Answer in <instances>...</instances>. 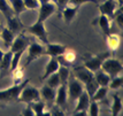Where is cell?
Listing matches in <instances>:
<instances>
[{
  "label": "cell",
  "mask_w": 123,
  "mask_h": 116,
  "mask_svg": "<svg viewBox=\"0 0 123 116\" xmlns=\"http://www.w3.org/2000/svg\"><path fill=\"white\" fill-rule=\"evenodd\" d=\"M30 79L28 78L25 80H23L18 84H14V86H12L7 90L0 91V101L1 102H12V101H17L18 95L21 93L22 89L27 84H29Z\"/></svg>",
  "instance_id": "1"
},
{
  "label": "cell",
  "mask_w": 123,
  "mask_h": 116,
  "mask_svg": "<svg viewBox=\"0 0 123 116\" xmlns=\"http://www.w3.org/2000/svg\"><path fill=\"white\" fill-rule=\"evenodd\" d=\"M101 69L107 73L109 75L111 79L116 77L118 75L122 73L123 70V66H122V62L117 60V59H114V58H107L104 60V62L101 63Z\"/></svg>",
  "instance_id": "2"
},
{
  "label": "cell",
  "mask_w": 123,
  "mask_h": 116,
  "mask_svg": "<svg viewBox=\"0 0 123 116\" xmlns=\"http://www.w3.org/2000/svg\"><path fill=\"white\" fill-rule=\"evenodd\" d=\"M40 100V92L37 90L36 87L30 86V85H25L22 89L21 93L18 95V102H25V104H31L33 101Z\"/></svg>",
  "instance_id": "3"
},
{
  "label": "cell",
  "mask_w": 123,
  "mask_h": 116,
  "mask_svg": "<svg viewBox=\"0 0 123 116\" xmlns=\"http://www.w3.org/2000/svg\"><path fill=\"white\" fill-rule=\"evenodd\" d=\"M109 56H111V51L104 52L101 54L91 56V58H89V59H85L84 60V67L87 68L92 73H96L97 70H99V69L101 68V63L104 62V60L109 58Z\"/></svg>",
  "instance_id": "4"
},
{
  "label": "cell",
  "mask_w": 123,
  "mask_h": 116,
  "mask_svg": "<svg viewBox=\"0 0 123 116\" xmlns=\"http://www.w3.org/2000/svg\"><path fill=\"white\" fill-rule=\"evenodd\" d=\"M68 86H67V93L71 101L77 100V98L83 92V83H80L76 77L68 78Z\"/></svg>",
  "instance_id": "5"
},
{
  "label": "cell",
  "mask_w": 123,
  "mask_h": 116,
  "mask_svg": "<svg viewBox=\"0 0 123 116\" xmlns=\"http://www.w3.org/2000/svg\"><path fill=\"white\" fill-rule=\"evenodd\" d=\"M27 48H28L27 62H25L23 68H25L27 66H29L33 60H36L37 58H39V56H42L43 54H45V47H44L43 45H40V44H38V43H36V42L30 43Z\"/></svg>",
  "instance_id": "6"
},
{
  "label": "cell",
  "mask_w": 123,
  "mask_h": 116,
  "mask_svg": "<svg viewBox=\"0 0 123 116\" xmlns=\"http://www.w3.org/2000/svg\"><path fill=\"white\" fill-rule=\"evenodd\" d=\"M25 30L28 32L32 33L33 36H36L37 38H39L44 44H47L48 43L47 32H46V29H45V25H44V22L37 21L35 24H32L30 26H27Z\"/></svg>",
  "instance_id": "7"
},
{
  "label": "cell",
  "mask_w": 123,
  "mask_h": 116,
  "mask_svg": "<svg viewBox=\"0 0 123 116\" xmlns=\"http://www.w3.org/2000/svg\"><path fill=\"white\" fill-rule=\"evenodd\" d=\"M56 12V5L48 1V2H42L39 5V14H38V20L37 21L45 22L49 16H52Z\"/></svg>",
  "instance_id": "8"
},
{
  "label": "cell",
  "mask_w": 123,
  "mask_h": 116,
  "mask_svg": "<svg viewBox=\"0 0 123 116\" xmlns=\"http://www.w3.org/2000/svg\"><path fill=\"white\" fill-rule=\"evenodd\" d=\"M29 44H30V39L25 37L23 32H20V33H17V36H15L14 40L12 43L11 51L13 53L17 52V51H25Z\"/></svg>",
  "instance_id": "9"
},
{
  "label": "cell",
  "mask_w": 123,
  "mask_h": 116,
  "mask_svg": "<svg viewBox=\"0 0 123 116\" xmlns=\"http://www.w3.org/2000/svg\"><path fill=\"white\" fill-rule=\"evenodd\" d=\"M74 74H75L76 78L83 84H86L94 78V74L90 71L87 68H85L84 66H80V67L74 68Z\"/></svg>",
  "instance_id": "10"
},
{
  "label": "cell",
  "mask_w": 123,
  "mask_h": 116,
  "mask_svg": "<svg viewBox=\"0 0 123 116\" xmlns=\"http://www.w3.org/2000/svg\"><path fill=\"white\" fill-rule=\"evenodd\" d=\"M117 7V0H106L104 4L99 5V11L111 20H114V13Z\"/></svg>",
  "instance_id": "11"
},
{
  "label": "cell",
  "mask_w": 123,
  "mask_h": 116,
  "mask_svg": "<svg viewBox=\"0 0 123 116\" xmlns=\"http://www.w3.org/2000/svg\"><path fill=\"white\" fill-rule=\"evenodd\" d=\"M13 59V52L8 49L6 53H4V56L0 61V78L6 75L11 74V64Z\"/></svg>",
  "instance_id": "12"
},
{
  "label": "cell",
  "mask_w": 123,
  "mask_h": 116,
  "mask_svg": "<svg viewBox=\"0 0 123 116\" xmlns=\"http://www.w3.org/2000/svg\"><path fill=\"white\" fill-rule=\"evenodd\" d=\"M40 92V98H43L44 101H46L48 105L51 106L55 100V95H56V89L51 87L48 85L43 86V89L39 91Z\"/></svg>",
  "instance_id": "13"
},
{
  "label": "cell",
  "mask_w": 123,
  "mask_h": 116,
  "mask_svg": "<svg viewBox=\"0 0 123 116\" xmlns=\"http://www.w3.org/2000/svg\"><path fill=\"white\" fill-rule=\"evenodd\" d=\"M6 21H7V28H8L9 30H12L14 33H20V32H22V30L25 28L17 15H13L12 17L7 18Z\"/></svg>",
  "instance_id": "14"
},
{
  "label": "cell",
  "mask_w": 123,
  "mask_h": 116,
  "mask_svg": "<svg viewBox=\"0 0 123 116\" xmlns=\"http://www.w3.org/2000/svg\"><path fill=\"white\" fill-rule=\"evenodd\" d=\"M67 98H68V93H67V84H61L58 87V91H56V95H55V104L56 106H60V107H66V104H67Z\"/></svg>",
  "instance_id": "15"
},
{
  "label": "cell",
  "mask_w": 123,
  "mask_h": 116,
  "mask_svg": "<svg viewBox=\"0 0 123 116\" xmlns=\"http://www.w3.org/2000/svg\"><path fill=\"white\" fill-rule=\"evenodd\" d=\"M66 46L64 45H60V44H46L45 47V54L48 56H59L61 54H63V52L66 51Z\"/></svg>",
  "instance_id": "16"
},
{
  "label": "cell",
  "mask_w": 123,
  "mask_h": 116,
  "mask_svg": "<svg viewBox=\"0 0 123 116\" xmlns=\"http://www.w3.org/2000/svg\"><path fill=\"white\" fill-rule=\"evenodd\" d=\"M59 67H60V63H59V61H58V58H56V56H51L48 63L46 64L45 73H44L43 77H42V80H46V78H47L49 75L56 73L58 69H59Z\"/></svg>",
  "instance_id": "17"
},
{
  "label": "cell",
  "mask_w": 123,
  "mask_h": 116,
  "mask_svg": "<svg viewBox=\"0 0 123 116\" xmlns=\"http://www.w3.org/2000/svg\"><path fill=\"white\" fill-rule=\"evenodd\" d=\"M77 106H76L75 110H74V114L77 113V111H82V110H87V107H89V104H90V97L87 94V92L85 90H83V92L80 94V97L77 98Z\"/></svg>",
  "instance_id": "18"
},
{
  "label": "cell",
  "mask_w": 123,
  "mask_h": 116,
  "mask_svg": "<svg viewBox=\"0 0 123 116\" xmlns=\"http://www.w3.org/2000/svg\"><path fill=\"white\" fill-rule=\"evenodd\" d=\"M78 11V6H66L63 8V11L61 12V15L63 17V21L66 22V24H70V22L74 20V17L76 16V13Z\"/></svg>",
  "instance_id": "19"
},
{
  "label": "cell",
  "mask_w": 123,
  "mask_h": 116,
  "mask_svg": "<svg viewBox=\"0 0 123 116\" xmlns=\"http://www.w3.org/2000/svg\"><path fill=\"white\" fill-rule=\"evenodd\" d=\"M106 43H107V47L108 51H112V52H115L118 48L120 44H121V38L116 33H108L106 35Z\"/></svg>",
  "instance_id": "20"
},
{
  "label": "cell",
  "mask_w": 123,
  "mask_h": 116,
  "mask_svg": "<svg viewBox=\"0 0 123 116\" xmlns=\"http://www.w3.org/2000/svg\"><path fill=\"white\" fill-rule=\"evenodd\" d=\"M0 37L4 40L6 47L9 48L12 45V43H13V40H14V38H15V33L12 31V30H9L8 28H4V29H1Z\"/></svg>",
  "instance_id": "21"
},
{
  "label": "cell",
  "mask_w": 123,
  "mask_h": 116,
  "mask_svg": "<svg viewBox=\"0 0 123 116\" xmlns=\"http://www.w3.org/2000/svg\"><path fill=\"white\" fill-rule=\"evenodd\" d=\"M94 79L96 82L99 84V86H108L109 84V80H111V77L107 73H105L102 69H99L96 71V75H94Z\"/></svg>",
  "instance_id": "22"
},
{
  "label": "cell",
  "mask_w": 123,
  "mask_h": 116,
  "mask_svg": "<svg viewBox=\"0 0 123 116\" xmlns=\"http://www.w3.org/2000/svg\"><path fill=\"white\" fill-rule=\"evenodd\" d=\"M97 22H98L99 26L101 28V30L105 36L108 35V33H111V21H109V18H108L107 16L101 14V15L98 17Z\"/></svg>",
  "instance_id": "23"
},
{
  "label": "cell",
  "mask_w": 123,
  "mask_h": 116,
  "mask_svg": "<svg viewBox=\"0 0 123 116\" xmlns=\"http://www.w3.org/2000/svg\"><path fill=\"white\" fill-rule=\"evenodd\" d=\"M122 110V98L115 93L113 94V106H112V115L116 116L118 115V113Z\"/></svg>",
  "instance_id": "24"
},
{
  "label": "cell",
  "mask_w": 123,
  "mask_h": 116,
  "mask_svg": "<svg viewBox=\"0 0 123 116\" xmlns=\"http://www.w3.org/2000/svg\"><path fill=\"white\" fill-rule=\"evenodd\" d=\"M0 12L4 14L6 20L12 17L13 15H15L13 9H12V6H9V4L7 2V0H0Z\"/></svg>",
  "instance_id": "25"
},
{
  "label": "cell",
  "mask_w": 123,
  "mask_h": 116,
  "mask_svg": "<svg viewBox=\"0 0 123 116\" xmlns=\"http://www.w3.org/2000/svg\"><path fill=\"white\" fill-rule=\"evenodd\" d=\"M11 1V5H12V9L14 12L15 15H20L21 13L25 11V6H24V2L23 0H9Z\"/></svg>",
  "instance_id": "26"
},
{
  "label": "cell",
  "mask_w": 123,
  "mask_h": 116,
  "mask_svg": "<svg viewBox=\"0 0 123 116\" xmlns=\"http://www.w3.org/2000/svg\"><path fill=\"white\" fill-rule=\"evenodd\" d=\"M28 105L31 106L32 110L35 111V115H38V116H42L44 115V109H45V102L40 100H37V101H33L31 104H28Z\"/></svg>",
  "instance_id": "27"
},
{
  "label": "cell",
  "mask_w": 123,
  "mask_h": 116,
  "mask_svg": "<svg viewBox=\"0 0 123 116\" xmlns=\"http://www.w3.org/2000/svg\"><path fill=\"white\" fill-rule=\"evenodd\" d=\"M108 92V86H99L97 91L93 93V95L91 97V100H94V101H99L104 99L106 94H107Z\"/></svg>",
  "instance_id": "28"
},
{
  "label": "cell",
  "mask_w": 123,
  "mask_h": 116,
  "mask_svg": "<svg viewBox=\"0 0 123 116\" xmlns=\"http://www.w3.org/2000/svg\"><path fill=\"white\" fill-rule=\"evenodd\" d=\"M47 85L48 86H51V87H54V89H58L60 85H61V82H60V77H59V74H58V71L56 73H54V74L49 75L47 78Z\"/></svg>",
  "instance_id": "29"
},
{
  "label": "cell",
  "mask_w": 123,
  "mask_h": 116,
  "mask_svg": "<svg viewBox=\"0 0 123 116\" xmlns=\"http://www.w3.org/2000/svg\"><path fill=\"white\" fill-rule=\"evenodd\" d=\"M58 74H59L61 84H67L68 78H69V68L64 67V66H60L58 69Z\"/></svg>",
  "instance_id": "30"
},
{
  "label": "cell",
  "mask_w": 123,
  "mask_h": 116,
  "mask_svg": "<svg viewBox=\"0 0 123 116\" xmlns=\"http://www.w3.org/2000/svg\"><path fill=\"white\" fill-rule=\"evenodd\" d=\"M13 77H14V80H15V84H18L21 83V80L24 77V68H18V66L16 67L14 70L11 71Z\"/></svg>",
  "instance_id": "31"
},
{
  "label": "cell",
  "mask_w": 123,
  "mask_h": 116,
  "mask_svg": "<svg viewBox=\"0 0 123 116\" xmlns=\"http://www.w3.org/2000/svg\"><path fill=\"white\" fill-rule=\"evenodd\" d=\"M98 87H99V84L96 82V79L94 78L85 84V91L87 92V94H89V97H90V99H91V97L93 95V93L97 91Z\"/></svg>",
  "instance_id": "32"
},
{
  "label": "cell",
  "mask_w": 123,
  "mask_h": 116,
  "mask_svg": "<svg viewBox=\"0 0 123 116\" xmlns=\"http://www.w3.org/2000/svg\"><path fill=\"white\" fill-rule=\"evenodd\" d=\"M122 84H123V78L116 76V77H114V78H112L109 80L108 87L112 89V90H117V89H120V87L122 86Z\"/></svg>",
  "instance_id": "33"
},
{
  "label": "cell",
  "mask_w": 123,
  "mask_h": 116,
  "mask_svg": "<svg viewBox=\"0 0 123 116\" xmlns=\"http://www.w3.org/2000/svg\"><path fill=\"white\" fill-rule=\"evenodd\" d=\"M87 109H89V115H91V116L99 115V106L97 104V101H94V100L90 101Z\"/></svg>",
  "instance_id": "34"
},
{
  "label": "cell",
  "mask_w": 123,
  "mask_h": 116,
  "mask_svg": "<svg viewBox=\"0 0 123 116\" xmlns=\"http://www.w3.org/2000/svg\"><path fill=\"white\" fill-rule=\"evenodd\" d=\"M23 2H24V6L27 9H37L40 5V2L38 0H23Z\"/></svg>",
  "instance_id": "35"
},
{
  "label": "cell",
  "mask_w": 123,
  "mask_h": 116,
  "mask_svg": "<svg viewBox=\"0 0 123 116\" xmlns=\"http://www.w3.org/2000/svg\"><path fill=\"white\" fill-rule=\"evenodd\" d=\"M98 0H68V5L73 6H78L80 7L82 4H86V2H97Z\"/></svg>",
  "instance_id": "36"
},
{
  "label": "cell",
  "mask_w": 123,
  "mask_h": 116,
  "mask_svg": "<svg viewBox=\"0 0 123 116\" xmlns=\"http://www.w3.org/2000/svg\"><path fill=\"white\" fill-rule=\"evenodd\" d=\"M56 11L59 12V16L61 15V12L63 11V8L68 5V0H56Z\"/></svg>",
  "instance_id": "37"
},
{
  "label": "cell",
  "mask_w": 123,
  "mask_h": 116,
  "mask_svg": "<svg viewBox=\"0 0 123 116\" xmlns=\"http://www.w3.org/2000/svg\"><path fill=\"white\" fill-rule=\"evenodd\" d=\"M51 115H54V116H63L64 115V110L62 107L60 106H55L53 108V110L51 111Z\"/></svg>",
  "instance_id": "38"
},
{
  "label": "cell",
  "mask_w": 123,
  "mask_h": 116,
  "mask_svg": "<svg viewBox=\"0 0 123 116\" xmlns=\"http://www.w3.org/2000/svg\"><path fill=\"white\" fill-rule=\"evenodd\" d=\"M22 115H24V116H33V115H35V111L32 110L31 106L28 105L27 108H25L24 110L22 111Z\"/></svg>",
  "instance_id": "39"
},
{
  "label": "cell",
  "mask_w": 123,
  "mask_h": 116,
  "mask_svg": "<svg viewBox=\"0 0 123 116\" xmlns=\"http://www.w3.org/2000/svg\"><path fill=\"white\" fill-rule=\"evenodd\" d=\"M2 56H4V52L0 49V61H1V59H2Z\"/></svg>",
  "instance_id": "40"
},
{
  "label": "cell",
  "mask_w": 123,
  "mask_h": 116,
  "mask_svg": "<svg viewBox=\"0 0 123 116\" xmlns=\"http://www.w3.org/2000/svg\"><path fill=\"white\" fill-rule=\"evenodd\" d=\"M38 1L42 4V2H48V1H51V0H38Z\"/></svg>",
  "instance_id": "41"
},
{
  "label": "cell",
  "mask_w": 123,
  "mask_h": 116,
  "mask_svg": "<svg viewBox=\"0 0 123 116\" xmlns=\"http://www.w3.org/2000/svg\"><path fill=\"white\" fill-rule=\"evenodd\" d=\"M52 2H54V4H56V0H51Z\"/></svg>",
  "instance_id": "42"
},
{
  "label": "cell",
  "mask_w": 123,
  "mask_h": 116,
  "mask_svg": "<svg viewBox=\"0 0 123 116\" xmlns=\"http://www.w3.org/2000/svg\"><path fill=\"white\" fill-rule=\"evenodd\" d=\"M0 107H4V105H2V102L0 101Z\"/></svg>",
  "instance_id": "43"
},
{
  "label": "cell",
  "mask_w": 123,
  "mask_h": 116,
  "mask_svg": "<svg viewBox=\"0 0 123 116\" xmlns=\"http://www.w3.org/2000/svg\"><path fill=\"white\" fill-rule=\"evenodd\" d=\"M1 29H2V28H1V25H0V32H1Z\"/></svg>",
  "instance_id": "44"
}]
</instances>
